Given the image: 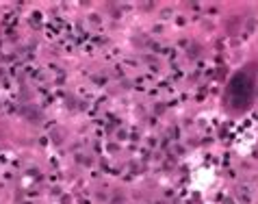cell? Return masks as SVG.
Here are the masks:
<instances>
[{
    "label": "cell",
    "mask_w": 258,
    "mask_h": 204,
    "mask_svg": "<svg viewBox=\"0 0 258 204\" xmlns=\"http://www.w3.org/2000/svg\"><path fill=\"white\" fill-rule=\"evenodd\" d=\"M256 100V65L247 63L228 81L224 102L232 113H245Z\"/></svg>",
    "instance_id": "obj_1"
}]
</instances>
